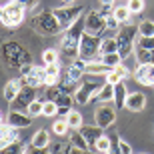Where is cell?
I'll return each mask as SVG.
<instances>
[{
	"label": "cell",
	"mask_w": 154,
	"mask_h": 154,
	"mask_svg": "<svg viewBox=\"0 0 154 154\" xmlns=\"http://www.w3.org/2000/svg\"><path fill=\"white\" fill-rule=\"evenodd\" d=\"M82 34H84V18H80L74 26L64 30L62 40H60V50L64 52L66 58H70V60H76L78 58V46H80Z\"/></svg>",
	"instance_id": "6da1fadb"
},
{
	"label": "cell",
	"mask_w": 154,
	"mask_h": 154,
	"mask_svg": "<svg viewBox=\"0 0 154 154\" xmlns=\"http://www.w3.org/2000/svg\"><path fill=\"white\" fill-rule=\"evenodd\" d=\"M2 58H4V64L8 68H20L32 60L30 52L24 50V46H20L18 42H6L2 46Z\"/></svg>",
	"instance_id": "7a4b0ae2"
},
{
	"label": "cell",
	"mask_w": 154,
	"mask_h": 154,
	"mask_svg": "<svg viewBox=\"0 0 154 154\" xmlns=\"http://www.w3.org/2000/svg\"><path fill=\"white\" fill-rule=\"evenodd\" d=\"M26 12H28V8L24 4H20L18 0H10V2H6L2 6L0 20H2V24H4L6 28H16V26H20L24 22Z\"/></svg>",
	"instance_id": "3957f363"
},
{
	"label": "cell",
	"mask_w": 154,
	"mask_h": 154,
	"mask_svg": "<svg viewBox=\"0 0 154 154\" xmlns=\"http://www.w3.org/2000/svg\"><path fill=\"white\" fill-rule=\"evenodd\" d=\"M54 14H56L62 30H68L70 26H74L80 18H82V14H84V4H82V2H72V4H66V6H62V8H54Z\"/></svg>",
	"instance_id": "277c9868"
},
{
	"label": "cell",
	"mask_w": 154,
	"mask_h": 154,
	"mask_svg": "<svg viewBox=\"0 0 154 154\" xmlns=\"http://www.w3.org/2000/svg\"><path fill=\"white\" fill-rule=\"evenodd\" d=\"M100 44H102V38L94 34H88L84 32L82 38H80V46H78V58L90 62V60H98L100 58Z\"/></svg>",
	"instance_id": "5b68a950"
},
{
	"label": "cell",
	"mask_w": 154,
	"mask_h": 154,
	"mask_svg": "<svg viewBox=\"0 0 154 154\" xmlns=\"http://www.w3.org/2000/svg\"><path fill=\"white\" fill-rule=\"evenodd\" d=\"M32 26L38 30L40 34H44V36H54V34H58V32L62 30V26H60V22H58V18H56V14H54V10L38 14V16L34 18Z\"/></svg>",
	"instance_id": "8992f818"
},
{
	"label": "cell",
	"mask_w": 154,
	"mask_h": 154,
	"mask_svg": "<svg viewBox=\"0 0 154 154\" xmlns=\"http://www.w3.org/2000/svg\"><path fill=\"white\" fill-rule=\"evenodd\" d=\"M136 30L134 26H122V28L116 30V42H118V54L122 58H128L132 54V48L136 46Z\"/></svg>",
	"instance_id": "52a82bcc"
},
{
	"label": "cell",
	"mask_w": 154,
	"mask_h": 154,
	"mask_svg": "<svg viewBox=\"0 0 154 154\" xmlns=\"http://www.w3.org/2000/svg\"><path fill=\"white\" fill-rule=\"evenodd\" d=\"M84 74H86V60H82V58H76V60H72V62L68 64L66 72L62 74L60 86H64L66 90H70L72 86H76V82H78V80L82 78Z\"/></svg>",
	"instance_id": "ba28073f"
},
{
	"label": "cell",
	"mask_w": 154,
	"mask_h": 154,
	"mask_svg": "<svg viewBox=\"0 0 154 154\" xmlns=\"http://www.w3.org/2000/svg\"><path fill=\"white\" fill-rule=\"evenodd\" d=\"M108 30V24H106V16L104 12L100 10H88V14L84 16V32L94 36H100Z\"/></svg>",
	"instance_id": "9c48e42d"
},
{
	"label": "cell",
	"mask_w": 154,
	"mask_h": 154,
	"mask_svg": "<svg viewBox=\"0 0 154 154\" xmlns=\"http://www.w3.org/2000/svg\"><path fill=\"white\" fill-rule=\"evenodd\" d=\"M116 114L118 108L114 106V102L98 104V108L94 110V124H98L100 128H110L116 122Z\"/></svg>",
	"instance_id": "30bf717a"
},
{
	"label": "cell",
	"mask_w": 154,
	"mask_h": 154,
	"mask_svg": "<svg viewBox=\"0 0 154 154\" xmlns=\"http://www.w3.org/2000/svg\"><path fill=\"white\" fill-rule=\"evenodd\" d=\"M102 86L104 82H84V84H80L74 92V100L78 104H88L92 98H96V94L100 92Z\"/></svg>",
	"instance_id": "8fae6325"
},
{
	"label": "cell",
	"mask_w": 154,
	"mask_h": 154,
	"mask_svg": "<svg viewBox=\"0 0 154 154\" xmlns=\"http://www.w3.org/2000/svg\"><path fill=\"white\" fill-rule=\"evenodd\" d=\"M36 92H38V88L24 84V86H22V90H20V94L16 96V100L12 102V108H14V110L28 108V104H32V102L36 100Z\"/></svg>",
	"instance_id": "7c38bea8"
},
{
	"label": "cell",
	"mask_w": 154,
	"mask_h": 154,
	"mask_svg": "<svg viewBox=\"0 0 154 154\" xmlns=\"http://www.w3.org/2000/svg\"><path fill=\"white\" fill-rule=\"evenodd\" d=\"M14 142H20V128H14L8 122H2V128H0V146L6 148Z\"/></svg>",
	"instance_id": "4fadbf2b"
},
{
	"label": "cell",
	"mask_w": 154,
	"mask_h": 154,
	"mask_svg": "<svg viewBox=\"0 0 154 154\" xmlns=\"http://www.w3.org/2000/svg\"><path fill=\"white\" fill-rule=\"evenodd\" d=\"M134 80L142 86H154V64H138L134 70Z\"/></svg>",
	"instance_id": "5bb4252c"
},
{
	"label": "cell",
	"mask_w": 154,
	"mask_h": 154,
	"mask_svg": "<svg viewBox=\"0 0 154 154\" xmlns=\"http://www.w3.org/2000/svg\"><path fill=\"white\" fill-rule=\"evenodd\" d=\"M6 122L8 124H12L14 128H28L30 124H32V116L28 114V112H20V110H14L12 108L10 112H8V118H6Z\"/></svg>",
	"instance_id": "9a60e30c"
},
{
	"label": "cell",
	"mask_w": 154,
	"mask_h": 154,
	"mask_svg": "<svg viewBox=\"0 0 154 154\" xmlns=\"http://www.w3.org/2000/svg\"><path fill=\"white\" fill-rule=\"evenodd\" d=\"M26 84V80L24 78H12L10 82H6L4 86V100L8 104H12L14 100H16V96L20 94V90H22V86Z\"/></svg>",
	"instance_id": "2e32d148"
},
{
	"label": "cell",
	"mask_w": 154,
	"mask_h": 154,
	"mask_svg": "<svg viewBox=\"0 0 154 154\" xmlns=\"http://www.w3.org/2000/svg\"><path fill=\"white\" fill-rule=\"evenodd\" d=\"M124 108L130 110V112H142L146 108V96H144L142 92H128Z\"/></svg>",
	"instance_id": "e0dca14e"
},
{
	"label": "cell",
	"mask_w": 154,
	"mask_h": 154,
	"mask_svg": "<svg viewBox=\"0 0 154 154\" xmlns=\"http://www.w3.org/2000/svg\"><path fill=\"white\" fill-rule=\"evenodd\" d=\"M80 132H82V136L86 138V142L90 144V148H94V144H96V140L100 136H104V128H100L98 124H94V126H82L80 128Z\"/></svg>",
	"instance_id": "ac0fdd59"
},
{
	"label": "cell",
	"mask_w": 154,
	"mask_h": 154,
	"mask_svg": "<svg viewBox=\"0 0 154 154\" xmlns=\"http://www.w3.org/2000/svg\"><path fill=\"white\" fill-rule=\"evenodd\" d=\"M128 76H132V72L126 68L124 64H118V66H116V68H112L108 74L104 76V78H106V82H108V84H118V82H122V80L128 78Z\"/></svg>",
	"instance_id": "d6986e66"
},
{
	"label": "cell",
	"mask_w": 154,
	"mask_h": 154,
	"mask_svg": "<svg viewBox=\"0 0 154 154\" xmlns=\"http://www.w3.org/2000/svg\"><path fill=\"white\" fill-rule=\"evenodd\" d=\"M26 84L34 86V88H40V86H46V70L42 66H34V70L26 76Z\"/></svg>",
	"instance_id": "ffe728a7"
},
{
	"label": "cell",
	"mask_w": 154,
	"mask_h": 154,
	"mask_svg": "<svg viewBox=\"0 0 154 154\" xmlns=\"http://www.w3.org/2000/svg\"><path fill=\"white\" fill-rule=\"evenodd\" d=\"M46 70V86H58L60 84V80H62V76H60V64H46L44 66Z\"/></svg>",
	"instance_id": "44dd1931"
},
{
	"label": "cell",
	"mask_w": 154,
	"mask_h": 154,
	"mask_svg": "<svg viewBox=\"0 0 154 154\" xmlns=\"http://www.w3.org/2000/svg\"><path fill=\"white\" fill-rule=\"evenodd\" d=\"M30 144H32L34 148L46 150L48 146H50V132L46 130V128H40V130H36V134L32 136V140H30Z\"/></svg>",
	"instance_id": "7402d4cb"
},
{
	"label": "cell",
	"mask_w": 154,
	"mask_h": 154,
	"mask_svg": "<svg viewBox=\"0 0 154 154\" xmlns=\"http://www.w3.org/2000/svg\"><path fill=\"white\" fill-rule=\"evenodd\" d=\"M108 72H110V68L100 60V58H98V60L86 62V74H90V76H106Z\"/></svg>",
	"instance_id": "603a6c76"
},
{
	"label": "cell",
	"mask_w": 154,
	"mask_h": 154,
	"mask_svg": "<svg viewBox=\"0 0 154 154\" xmlns=\"http://www.w3.org/2000/svg\"><path fill=\"white\" fill-rule=\"evenodd\" d=\"M98 104H104V102H114V84H108V82H104V86L100 88V92L96 94L94 98Z\"/></svg>",
	"instance_id": "cb8c5ba5"
},
{
	"label": "cell",
	"mask_w": 154,
	"mask_h": 154,
	"mask_svg": "<svg viewBox=\"0 0 154 154\" xmlns=\"http://www.w3.org/2000/svg\"><path fill=\"white\" fill-rule=\"evenodd\" d=\"M126 98H128L126 84H124V82H118V84H114V106H116L118 110H120V108H124Z\"/></svg>",
	"instance_id": "d4e9b609"
},
{
	"label": "cell",
	"mask_w": 154,
	"mask_h": 154,
	"mask_svg": "<svg viewBox=\"0 0 154 154\" xmlns=\"http://www.w3.org/2000/svg\"><path fill=\"white\" fill-rule=\"evenodd\" d=\"M70 144L74 146V148H78V150H84V152H88V148H90V144L86 142V138L82 136V132L80 130H72L70 128Z\"/></svg>",
	"instance_id": "484cf974"
},
{
	"label": "cell",
	"mask_w": 154,
	"mask_h": 154,
	"mask_svg": "<svg viewBox=\"0 0 154 154\" xmlns=\"http://www.w3.org/2000/svg\"><path fill=\"white\" fill-rule=\"evenodd\" d=\"M134 56H136V62L138 64H154V50L142 48V46H136Z\"/></svg>",
	"instance_id": "4316f807"
},
{
	"label": "cell",
	"mask_w": 154,
	"mask_h": 154,
	"mask_svg": "<svg viewBox=\"0 0 154 154\" xmlns=\"http://www.w3.org/2000/svg\"><path fill=\"white\" fill-rule=\"evenodd\" d=\"M112 14H114V18L118 20L120 24H126L128 20H130V16H132V12H130V8H128V4L114 6V8H112Z\"/></svg>",
	"instance_id": "83f0119b"
},
{
	"label": "cell",
	"mask_w": 154,
	"mask_h": 154,
	"mask_svg": "<svg viewBox=\"0 0 154 154\" xmlns=\"http://www.w3.org/2000/svg\"><path fill=\"white\" fill-rule=\"evenodd\" d=\"M66 122H68V126L72 130H80L84 126V118H82V114L78 110H70V114L66 116Z\"/></svg>",
	"instance_id": "f1b7e54d"
},
{
	"label": "cell",
	"mask_w": 154,
	"mask_h": 154,
	"mask_svg": "<svg viewBox=\"0 0 154 154\" xmlns=\"http://www.w3.org/2000/svg\"><path fill=\"white\" fill-rule=\"evenodd\" d=\"M100 60H102V62L106 64V66H108L110 70H112V68H116L118 64H122V62H124V58L120 56L118 52H112V54H102V56H100Z\"/></svg>",
	"instance_id": "f546056e"
},
{
	"label": "cell",
	"mask_w": 154,
	"mask_h": 154,
	"mask_svg": "<svg viewBox=\"0 0 154 154\" xmlns=\"http://www.w3.org/2000/svg\"><path fill=\"white\" fill-rule=\"evenodd\" d=\"M112 52H118V42L116 38H102V44H100V56L102 54H112Z\"/></svg>",
	"instance_id": "4dcf8cb0"
},
{
	"label": "cell",
	"mask_w": 154,
	"mask_h": 154,
	"mask_svg": "<svg viewBox=\"0 0 154 154\" xmlns=\"http://www.w3.org/2000/svg\"><path fill=\"white\" fill-rule=\"evenodd\" d=\"M52 132H54L56 136H64V134H68L70 126H68V122H66V118L54 120V124H52Z\"/></svg>",
	"instance_id": "1f68e13d"
},
{
	"label": "cell",
	"mask_w": 154,
	"mask_h": 154,
	"mask_svg": "<svg viewBox=\"0 0 154 154\" xmlns=\"http://www.w3.org/2000/svg\"><path fill=\"white\" fill-rule=\"evenodd\" d=\"M110 144H112V138H108L106 134H104V136H100L96 140V144H94V148H92V150H96V152H100V154H106L108 148H110Z\"/></svg>",
	"instance_id": "d6a6232c"
},
{
	"label": "cell",
	"mask_w": 154,
	"mask_h": 154,
	"mask_svg": "<svg viewBox=\"0 0 154 154\" xmlns=\"http://www.w3.org/2000/svg\"><path fill=\"white\" fill-rule=\"evenodd\" d=\"M138 36H154V20H142L138 24Z\"/></svg>",
	"instance_id": "836d02e7"
},
{
	"label": "cell",
	"mask_w": 154,
	"mask_h": 154,
	"mask_svg": "<svg viewBox=\"0 0 154 154\" xmlns=\"http://www.w3.org/2000/svg\"><path fill=\"white\" fill-rule=\"evenodd\" d=\"M42 62L46 64H56L58 62V50L56 48H46V50H42Z\"/></svg>",
	"instance_id": "e575fe53"
},
{
	"label": "cell",
	"mask_w": 154,
	"mask_h": 154,
	"mask_svg": "<svg viewBox=\"0 0 154 154\" xmlns=\"http://www.w3.org/2000/svg\"><path fill=\"white\" fill-rule=\"evenodd\" d=\"M42 108H44V100H38V98H36L32 104H28L26 112H28V114L34 118V116H42Z\"/></svg>",
	"instance_id": "d590c367"
},
{
	"label": "cell",
	"mask_w": 154,
	"mask_h": 154,
	"mask_svg": "<svg viewBox=\"0 0 154 154\" xmlns=\"http://www.w3.org/2000/svg\"><path fill=\"white\" fill-rule=\"evenodd\" d=\"M58 114V104L52 102V100H44V108H42V116L46 118H52V116Z\"/></svg>",
	"instance_id": "8d00e7d4"
},
{
	"label": "cell",
	"mask_w": 154,
	"mask_h": 154,
	"mask_svg": "<svg viewBox=\"0 0 154 154\" xmlns=\"http://www.w3.org/2000/svg\"><path fill=\"white\" fill-rule=\"evenodd\" d=\"M28 152V146H22L20 142H14L10 146L2 148V154H26Z\"/></svg>",
	"instance_id": "74e56055"
},
{
	"label": "cell",
	"mask_w": 154,
	"mask_h": 154,
	"mask_svg": "<svg viewBox=\"0 0 154 154\" xmlns=\"http://www.w3.org/2000/svg\"><path fill=\"white\" fill-rule=\"evenodd\" d=\"M136 46H142V48H148V50H154V36H138Z\"/></svg>",
	"instance_id": "f35d334b"
},
{
	"label": "cell",
	"mask_w": 154,
	"mask_h": 154,
	"mask_svg": "<svg viewBox=\"0 0 154 154\" xmlns=\"http://www.w3.org/2000/svg\"><path fill=\"white\" fill-rule=\"evenodd\" d=\"M126 4H128V8H130L132 14H138V12L144 10V0H126Z\"/></svg>",
	"instance_id": "ab89813d"
},
{
	"label": "cell",
	"mask_w": 154,
	"mask_h": 154,
	"mask_svg": "<svg viewBox=\"0 0 154 154\" xmlns=\"http://www.w3.org/2000/svg\"><path fill=\"white\" fill-rule=\"evenodd\" d=\"M106 16V24H108V30H118L120 28V22L114 18V14L110 12V14H104Z\"/></svg>",
	"instance_id": "60d3db41"
},
{
	"label": "cell",
	"mask_w": 154,
	"mask_h": 154,
	"mask_svg": "<svg viewBox=\"0 0 154 154\" xmlns=\"http://www.w3.org/2000/svg\"><path fill=\"white\" fill-rule=\"evenodd\" d=\"M106 154H122V148H120V138H112V144Z\"/></svg>",
	"instance_id": "b9f144b4"
},
{
	"label": "cell",
	"mask_w": 154,
	"mask_h": 154,
	"mask_svg": "<svg viewBox=\"0 0 154 154\" xmlns=\"http://www.w3.org/2000/svg\"><path fill=\"white\" fill-rule=\"evenodd\" d=\"M32 70H34V64H32V62H28V64H24V66H20V78H26V76H28Z\"/></svg>",
	"instance_id": "7bdbcfd3"
},
{
	"label": "cell",
	"mask_w": 154,
	"mask_h": 154,
	"mask_svg": "<svg viewBox=\"0 0 154 154\" xmlns=\"http://www.w3.org/2000/svg\"><path fill=\"white\" fill-rule=\"evenodd\" d=\"M64 154H86V152H84V150L74 148L72 144H66V150H64Z\"/></svg>",
	"instance_id": "ee69618b"
},
{
	"label": "cell",
	"mask_w": 154,
	"mask_h": 154,
	"mask_svg": "<svg viewBox=\"0 0 154 154\" xmlns=\"http://www.w3.org/2000/svg\"><path fill=\"white\" fill-rule=\"evenodd\" d=\"M18 2H20V4H24V6H26V8L30 10V8H34V6L38 4L40 0H18Z\"/></svg>",
	"instance_id": "f6af8a7d"
},
{
	"label": "cell",
	"mask_w": 154,
	"mask_h": 154,
	"mask_svg": "<svg viewBox=\"0 0 154 154\" xmlns=\"http://www.w3.org/2000/svg\"><path fill=\"white\" fill-rule=\"evenodd\" d=\"M120 148H122V154H132V148L124 142V140H120Z\"/></svg>",
	"instance_id": "bcb514c9"
},
{
	"label": "cell",
	"mask_w": 154,
	"mask_h": 154,
	"mask_svg": "<svg viewBox=\"0 0 154 154\" xmlns=\"http://www.w3.org/2000/svg\"><path fill=\"white\" fill-rule=\"evenodd\" d=\"M26 154H46V150L34 148V146H32V144H30V146H28V152H26Z\"/></svg>",
	"instance_id": "7dc6e473"
},
{
	"label": "cell",
	"mask_w": 154,
	"mask_h": 154,
	"mask_svg": "<svg viewBox=\"0 0 154 154\" xmlns=\"http://www.w3.org/2000/svg\"><path fill=\"white\" fill-rule=\"evenodd\" d=\"M114 2H116V0H100V4H102V6H112Z\"/></svg>",
	"instance_id": "c3c4849f"
},
{
	"label": "cell",
	"mask_w": 154,
	"mask_h": 154,
	"mask_svg": "<svg viewBox=\"0 0 154 154\" xmlns=\"http://www.w3.org/2000/svg\"><path fill=\"white\" fill-rule=\"evenodd\" d=\"M62 2H66V4H72V2H78V0H62Z\"/></svg>",
	"instance_id": "681fc988"
},
{
	"label": "cell",
	"mask_w": 154,
	"mask_h": 154,
	"mask_svg": "<svg viewBox=\"0 0 154 154\" xmlns=\"http://www.w3.org/2000/svg\"><path fill=\"white\" fill-rule=\"evenodd\" d=\"M142 154H146V152H142Z\"/></svg>",
	"instance_id": "f907efd6"
},
{
	"label": "cell",
	"mask_w": 154,
	"mask_h": 154,
	"mask_svg": "<svg viewBox=\"0 0 154 154\" xmlns=\"http://www.w3.org/2000/svg\"><path fill=\"white\" fill-rule=\"evenodd\" d=\"M152 88H154V86H152Z\"/></svg>",
	"instance_id": "816d5d0a"
}]
</instances>
